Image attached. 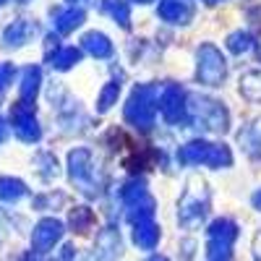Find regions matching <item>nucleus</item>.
Wrapping results in <instances>:
<instances>
[{"label": "nucleus", "instance_id": "f257e3e1", "mask_svg": "<svg viewBox=\"0 0 261 261\" xmlns=\"http://www.w3.org/2000/svg\"><path fill=\"white\" fill-rule=\"evenodd\" d=\"M209 214V191L206 183L199 175H191L186 183V191L178 204V222L188 230H196Z\"/></svg>", "mask_w": 261, "mask_h": 261}, {"label": "nucleus", "instance_id": "f03ea898", "mask_svg": "<svg viewBox=\"0 0 261 261\" xmlns=\"http://www.w3.org/2000/svg\"><path fill=\"white\" fill-rule=\"evenodd\" d=\"M157 99H160V92L157 86H136L134 94H130L128 105H125V120L130 125H136L141 130H149L154 125V113H157Z\"/></svg>", "mask_w": 261, "mask_h": 261}, {"label": "nucleus", "instance_id": "7ed1b4c3", "mask_svg": "<svg viewBox=\"0 0 261 261\" xmlns=\"http://www.w3.org/2000/svg\"><path fill=\"white\" fill-rule=\"evenodd\" d=\"M178 160L186 165H209V167H227L232 162V154L225 144H209V141H188L180 146Z\"/></svg>", "mask_w": 261, "mask_h": 261}, {"label": "nucleus", "instance_id": "20e7f679", "mask_svg": "<svg viewBox=\"0 0 261 261\" xmlns=\"http://www.w3.org/2000/svg\"><path fill=\"white\" fill-rule=\"evenodd\" d=\"M238 238V225L232 220H217L206 230V261H230V251Z\"/></svg>", "mask_w": 261, "mask_h": 261}, {"label": "nucleus", "instance_id": "39448f33", "mask_svg": "<svg viewBox=\"0 0 261 261\" xmlns=\"http://www.w3.org/2000/svg\"><path fill=\"white\" fill-rule=\"evenodd\" d=\"M188 110H191L193 120H196V123H201L206 130H217V134L227 130L230 115H227V110L222 107V102L209 99V97H191Z\"/></svg>", "mask_w": 261, "mask_h": 261}, {"label": "nucleus", "instance_id": "423d86ee", "mask_svg": "<svg viewBox=\"0 0 261 261\" xmlns=\"http://www.w3.org/2000/svg\"><path fill=\"white\" fill-rule=\"evenodd\" d=\"M201 84L206 86H220L227 76V63L222 58V53L214 45H201L199 47V71H196Z\"/></svg>", "mask_w": 261, "mask_h": 261}, {"label": "nucleus", "instance_id": "0eeeda50", "mask_svg": "<svg viewBox=\"0 0 261 261\" xmlns=\"http://www.w3.org/2000/svg\"><path fill=\"white\" fill-rule=\"evenodd\" d=\"M11 120H13L16 136H18L21 141H27V144L39 141L42 128H39V123H37V118H34V105H32V102H18V105H13Z\"/></svg>", "mask_w": 261, "mask_h": 261}, {"label": "nucleus", "instance_id": "6e6552de", "mask_svg": "<svg viewBox=\"0 0 261 261\" xmlns=\"http://www.w3.org/2000/svg\"><path fill=\"white\" fill-rule=\"evenodd\" d=\"M68 172H71V180L81 186L84 193H94V165H92V151L89 149H73L68 154Z\"/></svg>", "mask_w": 261, "mask_h": 261}, {"label": "nucleus", "instance_id": "1a4fd4ad", "mask_svg": "<svg viewBox=\"0 0 261 261\" xmlns=\"http://www.w3.org/2000/svg\"><path fill=\"white\" fill-rule=\"evenodd\" d=\"M157 102H160V113L167 123H180L186 118V92L178 84H167Z\"/></svg>", "mask_w": 261, "mask_h": 261}, {"label": "nucleus", "instance_id": "9d476101", "mask_svg": "<svg viewBox=\"0 0 261 261\" xmlns=\"http://www.w3.org/2000/svg\"><path fill=\"white\" fill-rule=\"evenodd\" d=\"M63 238V222L55 220V217H47L34 225V232H32V251L37 253H47L50 248H55V243Z\"/></svg>", "mask_w": 261, "mask_h": 261}, {"label": "nucleus", "instance_id": "9b49d317", "mask_svg": "<svg viewBox=\"0 0 261 261\" xmlns=\"http://www.w3.org/2000/svg\"><path fill=\"white\" fill-rule=\"evenodd\" d=\"M120 251H123V243H120V232L115 227H107L97 235V246H94L97 261H115Z\"/></svg>", "mask_w": 261, "mask_h": 261}, {"label": "nucleus", "instance_id": "f8f14e48", "mask_svg": "<svg viewBox=\"0 0 261 261\" xmlns=\"http://www.w3.org/2000/svg\"><path fill=\"white\" fill-rule=\"evenodd\" d=\"M37 34V24L34 21H27V18H18L3 32V45L6 47H21L24 42H29L32 37Z\"/></svg>", "mask_w": 261, "mask_h": 261}, {"label": "nucleus", "instance_id": "ddd939ff", "mask_svg": "<svg viewBox=\"0 0 261 261\" xmlns=\"http://www.w3.org/2000/svg\"><path fill=\"white\" fill-rule=\"evenodd\" d=\"M160 16L170 24H188L193 18V6L188 0H162L160 3Z\"/></svg>", "mask_w": 261, "mask_h": 261}, {"label": "nucleus", "instance_id": "4468645a", "mask_svg": "<svg viewBox=\"0 0 261 261\" xmlns=\"http://www.w3.org/2000/svg\"><path fill=\"white\" fill-rule=\"evenodd\" d=\"M134 243L141 251H154V246L160 243V225L154 220H141L134 225Z\"/></svg>", "mask_w": 261, "mask_h": 261}, {"label": "nucleus", "instance_id": "2eb2a0df", "mask_svg": "<svg viewBox=\"0 0 261 261\" xmlns=\"http://www.w3.org/2000/svg\"><path fill=\"white\" fill-rule=\"evenodd\" d=\"M81 21H84V11L76 8V6H68V8H58L53 11V24L60 34H68L73 32L76 27H81Z\"/></svg>", "mask_w": 261, "mask_h": 261}, {"label": "nucleus", "instance_id": "dca6fc26", "mask_svg": "<svg viewBox=\"0 0 261 261\" xmlns=\"http://www.w3.org/2000/svg\"><path fill=\"white\" fill-rule=\"evenodd\" d=\"M81 45H84L86 53L94 55V58H107V55L113 53V42L107 39L102 32H89V34H84Z\"/></svg>", "mask_w": 261, "mask_h": 261}, {"label": "nucleus", "instance_id": "f3484780", "mask_svg": "<svg viewBox=\"0 0 261 261\" xmlns=\"http://www.w3.org/2000/svg\"><path fill=\"white\" fill-rule=\"evenodd\" d=\"M24 196H27L24 180L11 178V175H0V201L13 204V201H18V199H24Z\"/></svg>", "mask_w": 261, "mask_h": 261}, {"label": "nucleus", "instance_id": "a211bd4d", "mask_svg": "<svg viewBox=\"0 0 261 261\" xmlns=\"http://www.w3.org/2000/svg\"><path fill=\"white\" fill-rule=\"evenodd\" d=\"M39 84H42V71L37 65L24 68V76H21V102H34Z\"/></svg>", "mask_w": 261, "mask_h": 261}, {"label": "nucleus", "instance_id": "6ab92c4d", "mask_svg": "<svg viewBox=\"0 0 261 261\" xmlns=\"http://www.w3.org/2000/svg\"><path fill=\"white\" fill-rule=\"evenodd\" d=\"M241 144L251 157H261V118H256L246 130H241Z\"/></svg>", "mask_w": 261, "mask_h": 261}, {"label": "nucleus", "instance_id": "aec40b11", "mask_svg": "<svg viewBox=\"0 0 261 261\" xmlns=\"http://www.w3.org/2000/svg\"><path fill=\"white\" fill-rule=\"evenodd\" d=\"M47 60H50L53 68L68 71L71 65H76V63L81 60V50H79V47H60V50H55L53 55H47Z\"/></svg>", "mask_w": 261, "mask_h": 261}, {"label": "nucleus", "instance_id": "412c9836", "mask_svg": "<svg viewBox=\"0 0 261 261\" xmlns=\"http://www.w3.org/2000/svg\"><path fill=\"white\" fill-rule=\"evenodd\" d=\"M68 222H71L73 232H89L94 225V212L89 206H76V209H71Z\"/></svg>", "mask_w": 261, "mask_h": 261}, {"label": "nucleus", "instance_id": "4be33fe9", "mask_svg": "<svg viewBox=\"0 0 261 261\" xmlns=\"http://www.w3.org/2000/svg\"><path fill=\"white\" fill-rule=\"evenodd\" d=\"M102 11H107L115 21H120L123 29L130 27V11H128V3H125V0H105V3H102Z\"/></svg>", "mask_w": 261, "mask_h": 261}, {"label": "nucleus", "instance_id": "5701e85b", "mask_svg": "<svg viewBox=\"0 0 261 261\" xmlns=\"http://www.w3.org/2000/svg\"><path fill=\"white\" fill-rule=\"evenodd\" d=\"M241 92H243V97H248L253 102H261V73L258 71H248L241 79Z\"/></svg>", "mask_w": 261, "mask_h": 261}, {"label": "nucleus", "instance_id": "b1692460", "mask_svg": "<svg viewBox=\"0 0 261 261\" xmlns=\"http://www.w3.org/2000/svg\"><path fill=\"white\" fill-rule=\"evenodd\" d=\"M227 47L235 53V55H241V53H248L253 47V37L248 32H232L227 37Z\"/></svg>", "mask_w": 261, "mask_h": 261}, {"label": "nucleus", "instance_id": "393cba45", "mask_svg": "<svg viewBox=\"0 0 261 261\" xmlns=\"http://www.w3.org/2000/svg\"><path fill=\"white\" fill-rule=\"evenodd\" d=\"M118 94H120V84L118 81H110V84H107L105 86V89L99 92V107H97V110L99 113H105V110H110V107L115 105V99H118Z\"/></svg>", "mask_w": 261, "mask_h": 261}, {"label": "nucleus", "instance_id": "a878e982", "mask_svg": "<svg viewBox=\"0 0 261 261\" xmlns=\"http://www.w3.org/2000/svg\"><path fill=\"white\" fill-rule=\"evenodd\" d=\"M37 165H42L39 167V175L45 178V180H50V178H55L58 175V160L50 154V151H42V154H37V160H34Z\"/></svg>", "mask_w": 261, "mask_h": 261}, {"label": "nucleus", "instance_id": "bb28decb", "mask_svg": "<svg viewBox=\"0 0 261 261\" xmlns=\"http://www.w3.org/2000/svg\"><path fill=\"white\" fill-rule=\"evenodd\" d=\"M65 201L63 193H45V196H37L34 199V209H50V206H58Z\"/></svg>", "mask_w": 261, "mask_h": 261}, {"label": "nucleus", "instance_id": "cd10ccee", "mask_svg": "<svg viewBox=\"0 0 261 261\" xmlns=\"http://www.w3.org/2000/svg\"><path fill=\"white\" fill-rule=\"evenodd\" d=\"M13 76H16V68H13V65H11V63H0V94H3L8 86H11Z\"/></svg>", "mask_w": 261, "mask_h": 261}, {"label": "nucleus", "instance_id": "c85d7f7f", "mask_svg": "<svg viewBox=\"0 0 261 261\" xmlns=\"http://www.w3.org/2000/svg\"><path fill=\"white\" fill-rule=\"evenodd\" d=\"M180 246H183V261H191V258H193V248H196V243H193V241H183Z\"/></svg>", "mask_w": 261, "mask_h": 261}, {"label": "nucleus", "instance_id": "c756f323", "mask_svg": "<svg viewBox=\"0 0 261 261\" xmlns=\"http://www.w3.org/2000/svg\"><path fill=\"white\" fill-rule=\"evenodd\" d=\"M24 261H53V258H47V253H37V251H29V253L24 256Z\"/></svg>", "mask_w": 261, "mask_h": 261}, {"label": "nucleus", "instance_id": "7c9ffc66", "mask_svg": "<svg viewBox=\"0 0 261 261\" xmlns=\"http://www.w3.org/2000/svg\"><path fill=\"white\" fill-rule=\"evenodd\" d=\"M253 256H256V261H261V232L256 235V241H253Z\"/></svg>", "mask_w": 261, "mask_h": 261}, {"label": "nucleus", "instance_id": "2f4dec72", "mask_svg": "<svg viewBox=\"0 0 261 261\" xmlns=\"http://www.w3.org/2000/svg\"><path fill=\"white\" fill-rule=\"evenodd\" d=\"M253 206H256V209H261V191H256V193H253Z\"/></svg>", "mask_w": 261, "mask_h": 261}, {"label": "nucleus", "instance_id": "473e14b6", "mask_svg": "<svg viewBox=\"0 0 261 261\" xmlns=\"http://www.w3.org/2000/svg\"><path fill=\"white\" fill-rule=\"evenodd\" d=\"M6 134H8V128H6V123H3V120H0V141L6 139Z\"/></svg>", "mask_w": 261, "mask_h": 261}, {"label": "nucleus", "instance_id": "72a5a7b5", "mask_svg": "<svg viewBox=\"0 0 261 261\" xmlns=\"http://www.w3.org/2000/svg\"><path fill=\"white\" fill-rule=\"evenodd\" d=\"M146 261H167V256H160V253H154V256H149Z\"/></svg>", "mask_w": 261, "mask_h": 261}, {"label": "nucleus", "instance_id": "f704fd0d", "mask_svg": "<svg viewBox=\"0 0 261 261\" xmlns=\"http://www.w3.org/2000/svg\"><path fill=\"white\" fill-rule=\"evenodd\" d=\"M136 3H151V0H136Z\"/></svg>", "mask_w": 261, "mask_h": 261}, {"label": "nucleus", "instance_id": "c9c22d12", "mask_svg": "<svg viewBox=\"0 0 261 261\" xmlns=\"http://www.w3.org/2000/svg\"><path fill=\"white\" fill-rule=\"evenodd\" d=\"M206 3H220V0H206Z\"/></svg>", "mask_w": 261, "mask_h": 261}, {"label": "nucleus", "instance_id": "e433bc0d", "mask_svg": "<svg viewBox=\"0 0 261 261\" xmlns=\"http://www.w3.org/2000/svg\"><path fill=\"white\" fill-rule=\"evenodd\" d=\"M68 3H76V0H68Z\"/></svg>", "mask_w": 261, "mask_h": 261}, {"label": "nucleus", "instance_id": "4c0bfd02", "mask_svg": "<svg viewBox=\"0 0 261 261\" xmlns=\"http://www.w3.org/2000/svg\"><path fill=\"white\" fill-rule=\"evenodd\" d=\"M0 3H6V0H0Z\"/></svg>", "mask_w": 261, "mask_h": 261}]
</instances>
